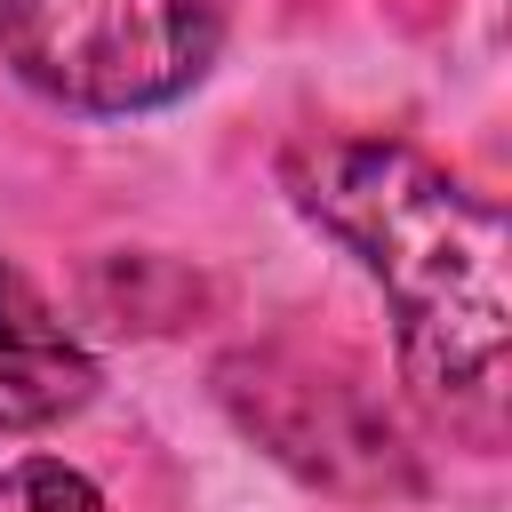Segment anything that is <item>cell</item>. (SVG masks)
I'll return each instance as SVG.
<instances>
[{"instance_id": "obj_1", "label": "cell", "mask_w": 512, "mask_h": 512, "mask_svg": "<svg viewBox=\"0 0 512 512\" xmlns=\"http://www.w3.org/2000/svg\"><path fill=\"white\" fill-rule=\"evenodd\" d=\"M280 184L392 304L400 376L472 448L504 440L512 352V232L488 192L440 160L376 136H320L280 152Z\"/></svg>"}, {"instance_id": "obj_2", "label": "cell", "mask_w": 512, "mask_h": 512, "mask_svg": "<svg viewBox=\"0 0 512 512\" xmlns=\"http://www.w3.org/2000/svg\"><path fill=\"white\" fill-rule=\"evenodd\" d=\"M224 0H0V64L64 112H152L200 88Z\"/></svg>"}, {"instance_id": "obj_3", "label": "cell", "mask_w": 512, "mask_h": 512, "mask_svg": "<svg viewBox=\"0 0 512 512\" xmlns=\"http://www.w3.org/2000/svg\"><path fill=\"white\" fill-rule=\"evenodd\" d=\"M232 416L304 480L320 488H352V496H384V488H416L392 424L368 408V392L352 376H320L296 352H240L216 368Z\"/></svg>"}, {"instance_id": "obj_4", "label": "cell", "mask_w": 512, "mask_h": 512, "mask_svg": "<svg viewBox=\"0 0 512 512\" xmlns=\"http://www.w3.org/2000/svg\"><path fill=\"white\" fill-rule=\"evenodd\" d=\"M96 400V360L72 344L56 304L0 264V432H48Z\"/></svg>"}, {"instance_id": "obj_5", "label": "cell", "mask_w": 512, "mask_h": 512, "mask_svg": "<svg viewBox=\"0 0 512 512\" xmlns=\"http://www.w3.org/2000/svg\"><path fill=\"white\" fill-rule=\"evenodd\" d=\"M0 496H8L16 512H104L96 480H88V472H72L64 456H24V464H8Z\"/></svg>"}]
</instances>
